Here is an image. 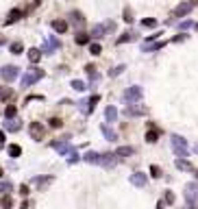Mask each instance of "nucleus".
Listing matches in <instances>:
<instances>
[{
  "label": "nucleus",
  "mask_w": 198,
  "mask_h": 209,
  "mask_svg": "<svg viewBox=\"0 0 198 209\" xmlns=\"http://www.w3.org/2000/svg\"><path fill=\"white\" fill-rule=\"evenodd\" d=\"M15 76H18V70H15L13 65H9V68L2 70V79H4V81H13Z\"/></svg>",
  "instance_id": "6e6552de"
},
{
  "label": "nucleus",
  "mask_w": 198,
  "mask_h": 209,
  "mask_svg": "<svg viewBox=\"0 0 198 209\" xmlns=\"http://www.w3.org/2000/svg\"><path fill=\"white\" fill-rule=\"evenodd\" d=\"M39 57H42V52L37 50V48H33V50H28V59L35 63V61H39Z\"/></svg>",
  "instance_id": "2eb2a0df"
},
{
  "label": "nucleus",
  "mask_w": 198,
  "mask_h": 209,
  "mask_svg": "<svg viewBox=\"0 0 198 209\" xmlns=\"http://www.w3.org/2000/svg\"><path fill=\"white\" fill-rule=\"evenodd\" d=\"M13 116H15V107H13V105H9V107L4 109V118H13Z\"/></svg>",
  "instance_id": "5701e85b"
},
{
  "label": "nucleus",
  "mask_w": 198,
  "mask_h": 209,
  "mask_svg": "<svg viewBox=\"0 0 198 209\" xmlns=\"http://www.w3.org/2000/svg\"><path fill=\"white\" fill-rule=\"evenodd\" d=\"M165 201H168V203H174V194L168 192V194H165Z\"/></svg>",
  "instance_id": "f704fd0d"
},
{
  "label": "nucleus",
  "mask_w": 198,
  "mask_h": 209,
  "mask_svg": "<svg viewBox=\"0 0 198 209\" xmlns=\"http://www.w3.org/2000/svg\"><path fill=\"white\" fill-rule=\"evenodd\" d=\"M157 209H163V205H161V203H159V205H157Z\"/></svg>",
  "instance_id": "58836bf2"
},
{
  "label": "nucleus",
  "mask_w": 198,
  "mask_h": 209,
  "mask_svg": "<svg viewBox=\"0 0 198 209\" xmlns=\"http://www.w3.org/2000/svg\"><path fill=\"white\" fill-rule=\"evenodd\" d=\"M11 96V89L9 87H0V100H7Z\"/></svg>",
  "instance_id": "4be33fe9"
},
{
  "label": "nucleus",
  "mask_w": 198,
  "mask_h": 209,
  "mask_svg": "<svg viewBox=\"0 0 198 209\" xmlns=\"http://www.w3.org/2000/svg\"><path fill=\"white\" fill-rule=\"evenodd\" d=\"M194 150H196V153H198V144H196V146H194Z\"/></svg>",
  "instance_id": "ea45409f"
},
{
  "label": "nucleus",
  "mask_w": 198,
  "mask_h": 209,
  "mask_svg": "<svg viewBox=\"0 0 198 209\" xmlns=\"http://www.w3.org/2000/svg\"><path fill=\"white\" fill-rule=\"evenodd\" d=\"M133 153H135V150H133V146H120V148L115 150V155H118V157H131Z\"/></svg>",
  "instance_id": "9d476101"
},
{
  "label": "nucleus",
  "mask_w": 198,
  "mask_h": 209,
  "mask_svg": "<svg viewBox=\"0 0 198 209\" xmlns=\"http://www.w3.org/2000/svg\"><path fill=\"white\" fill-rule=\"evenodd\" d=\"M172 148L179 157H187V142L181 135H172Z\"/></svg>",
  "instance_id": "f03ea898"
},
{
  "label": "nucleus",
  "mask_w": 198,
  "mask_h": 209,
  "mask_svg": "<svg viewBox=\"0 0 198 209\" xmlns=\"http://www.w3.org/2000/svg\"><path fill=\"white\" fill-rule=\"evenodd\" d=\"M190 11H192V2H183V4H179V7L172 11V15H174V18H181V15H187Z\"/></svg>",
  "instance_id": "423d86ee"
},
{
  "label": "nucleus",
  "mask_w": 198,
  "mask_h": 209,
  "mask_svg": "<svg viewBox=\"0 0 198 209\" xmlns=\"http://www.w3.org/2000/svg\"><path fill=\"white\" fill-rule=\"evenodd\" d=\"M11 52H15V55L22 52V44H13V46H11Z\"/></svg>",
  "instance_id": "c756f323"
},
{
  "label": "nucleus",
  "mask_w": 198,
  "mask_h": 209,
  "mask_svg": "<svg viewBox=\"0 0 198 209\" xmlns=\"http://www.w3.org/2000/svg\"><path fill=\"white\" fill-rule=\"evenodd\" d=\"M24 15V11H20V9H15V11H11L9 13V18H7V24H11V22H15V20H20Z\"/></svg>",
  "instance_id": "f8f14e48"
},
{
  "label": "nucleus",
  "mask_w": 198,
  "mask_h": 209,
  "mask_svg": "<svg viewBox=\"0 0 198 209\" xmlns=\"http://www.w3.org/2000/svg\"><path fill=\"white\" fill-rule=\"evenodd\" d=\"M50 181H52L50 176H46V179H39V176H37V179H33V183H35V185H39V187H42V185H48Z\"/></svg>",
  "instance_id": "412c9836"
},
{
  "label": "nucleus",
  "mask_w": 198,
  "mask_h": 209,
  "mask_svg": "<svg viewBox=\"0 0 198 209\" xmlns=\"http://www.w3.org/2000/svg\"><path fill=\"white\" fill-rule=\"evenodd\" d=\"M37 79H42V70H37V68H31L26 74H24V79H22V85L24 87H28V85H33Z\"/></svg>",
  "instance_id": "7ed1b4c3"
},
{
  "label": "nucleus",
  "mask_w": 198,
  "mask_h": 209,
  "mask_svg": "<svg viewBox=\"0 0 198 209\" xmlns=\"http://www.w3.org/2000/svg\"><path fill=\"white\" fill-rule=\"evenodd\" d=\"M131 183H133V185H137V187L146 185V174H142V172H135V174L131 176Z\"/></svg>",
  "instance_id": "1a4fd4ad"
},
{
  "label": "nucleus",
  "mask_w": 198,
  "mask_h": 209,
  "mask_svg": "<svg viewBox=\"0 0 198 209\" xmlns=\"http://www.w3.org/2000/svg\"><path fill=\"white\" fill-rule=\"evenodd\" d=\"M102 133H104V137H107V139H111V142H113V139H118V135H115L111 128H107V126H102Z\"/></svg>",
  "instance_id": "6ab92c4d"
},
{
  "label": "nucleus",
  "mask_w": 198,
  "mask_h": 209,
  "mask_svg": "<svg viewBox=\"0 0 198 209\" xmlns=\"http://www.w3.org/2000/svg\"><path fill=\"white\" fill-rule=\"evenodd\" d=\"M176 168H179V170H192V164L185 161V159H179V161H176Z\"/></svg>",
  "instance_id": "aec40b11"
},
{
  "label": "nucleus",
  "mask_w": 198,
  "mask_h": 209,
  "mask_svg": "<svg viewBox=\"0 0 198 209\" xmlns=\"http://www.w3.org/2000/svg\"><path fill=\"white\" fill-rule=\"evenodd\" d=\"M52 148H54V150H59L61 155H70V161H76V159H79L76 150H74L68 142H52Z\"/></svg>",
  "instance_id": "f257e3e1"
},
{
  "label": "nucleus",
  "mask_w": 198,
  "mask_h": 209,
  "mask_svg": "<svg viewBox=\"0 0 198 209\" xmlns=\"http://www.w3.org/2000/svg\"><path fill=\"white\" fill-rule=\"evenodd\" d=\"M124 98H126L129 102H135V100H140V98H142V87H131V89L124 94Z\"/></svg>",
  "instance_id": "0eeeda50"
},
{
  "label": "nucleus",
  "mask_w": 198,
  "mask_h": 209,
  "mask_svg": "<svg viewBox=\"0 0 198 209\" xmlns=\"http://www.w3.org/2000/svg\"><path fill=\"white\" fill-rule=\"evenodd\" d=\"M185 198H187V203H196L198 201V183H190L185 187Z\"/></svg>",
  "instance_id": "20e7f679"
},
{
  "label": "nucleus",
  "mask_w": 198,
  "mask_h": 209,
  "mask_svg": "<svg viewBox=\"0 0 198 209\" xmlns=\"http://www.w3.org/2000/svg\"><path fill=\"white\" fill-rule=\"evenodd\" d=\"M89 42V37H87V35H83V33H81V35H76V44H87Z\"/></svg>",
  "instance_id": "a878e982"
},
{
  "label": "nucleus",
  "mask_w": 198,
  "mask_h": 209,
  "mask_svg": "<svg viewBox=\"0 0 198 209\" xmlns=\"http://www.w3.org/2000/svg\"><path fill=\"white\" fill-rule=\"evenodd\" d=\"M20 194H22V196H26V194H28V187H26V185H22V187H20Z\"/></svg>",
  "instance_id": "c9c22d12"
},
{
  "label": "nucleus",
  "mask_w": 198,
  "mask_h": 209,
  "mask_svg": "<svg viewBox=\"0 0 198 209\" xmlns=\"http://www.w3.org/2000/svg\"><path fill=\"white\" fill-rule=\"evenodd\" d=\"M52 29H54V31H59V33H63V31L68 29V24H65L63 20H54V22H52Z\"/></svg>",
  "instance_id": "ddd939ff"
},
{
  "label": "nucleus",
  "mask_w": 198,
  "mask_h": 209,
  "mask_svg": "<svg viewBox=\"0 0 198 209\" xmlns=\"http://www.w3.org/2000/svg\"><path fill=\"white\" fill-rule=\"evenodd\" d=\"M89 164H100V159H102V155H96V153H89L87 157H85Z\"/></svg>",
  "instance_id": "f3484780"
},
{
  "label": "nucleus",
  "mask_w": 198,
  "mask_h": 209,
  "mask_svg": "<svg viewBox=\"0 0 198 209\" xmlns=\"http://www.w3.org/2000/svg\"><path fill=\"white\" fill-rule=\"evenodd\" d=\"M89 52L92 55H100V44H92L89 46Z\"/></svg>",
  "instance_id": "bb28decb"
},
{
  "label": "nucleus",
  "mask_w": 198,
  "mask_h": 209,
  "mask_svg": "<svg viewBox=\"0 0 198 209\" xmlns=\"http://www.w3.org/2000/svg\"><path fill=\"white\" fill-rule=\"evenodd\" d=\"M185 209H196V203H187V207Z\"/></svg>",
  "instance_id": "4c0bfd02"
},
{
  "label": "nucleus",
  "mask_w": 198,
  "mask_h": 209,
  "mask_svg": "<svg viewBox=\"0 0 198 209\" xmlns=\"http://www.w3.org/2000/svg\"><path fill=\"white\" fill-rule=\"evenodd\" d=\"M157 137H159V131L157 128H150L148 133H146V139L148 142H157Z\"/></svg>",
  "instance_id": "a211bd4d"
},
{
  "label": "nucleus",
  "mask_w": 198,
  "mask_h": 209,
  "mask_svg": "<svg viewBox=\"0 0 198 209\" xmlns=\"http://www.w3.org/2000/svg\"><path fill=\"white\" fill-rule=\"evenodd\" d=\"M11 187H13V185H11V183H9V181H7V183H2V185H0V190H2V192H11Z\"/></svg>",
  "instance_id": "7c9ffc66"
},
{
  "label": "nucleus",
  "mask_w": 198,
  "mask_h": 209,
  "mask_svg": "<svg viewBox=\"0 0 198 209\" xmlns=\"http://www.w3.org/2000/svg\"><path fill=\"white\" fill-rule=\"evenodd\" d=\"M11 205H13V201H11L9 196H4V198H2V207H4V209H9Z\"/></svg>",
  "instance_id": "c85d7f7f"
},
{
  "label": "nucleus",
  "mask_w": 198,
  "mask_h": 209,
  "mask_svg": "<svg viewBox=\"0 0 198 209\" xmlns=\"http://www.w3.org/2000/svg\"><path fill=\"white\" fill-rule=\"evenodd\" d=\"M104 113H107V120H111V122L118 118V111H115V107H107V111H104Z\"/></svg>",
  "instance_id": "dca6fc26"
},
{
  "label": "nucleus",
  "mask_w": 198,
  "mask_h": 209,
  "mask_svg": "<svg viewBox=\"0 0 198 209\" xmlns=\"http://www.w3.org/2000/svg\"><path fill=\"white\" fill-rule=\"evenodd\" d=\"M0 176H2V168H0Z\"/></svg>",
  "instance_id": "a19ab883"
},
{
  "label": "nucleus",
  "mask_w": 198,
  "mask_h": 209,
  "mask_svg": "<svg viewBox=\"0 0 198 209\" xmlns=\"http://www.w3.org/2000/svg\"><path fill=\"white\" fill-rule=\"evenodd\" d=\"M126 39H131V33H124V35H122V37L118 39V44H124Z\"/></svg>",
  "instance_id": "473e14b6"
},
{
  "label": "nucleus",
  "mask_w": 198,
  "mask_h": 209,
  "mask_svg": "<svg viewBox=\"0 0 198 209\" xmlns=\"http://www.w3.org/2000/svg\"><path fill=\"white\" fill-rule=\"evenodd\" d=\"M144 26L152 29V26H157V22H155V20H144Z\"/></svg>",
  "instance_id": "72a5a7b5"
},
{
  "label": "nucleus",
  "mask_w": 198,
  "mask_h": 209,
  "mask_svg": "<svg viewBox=\"0 0 198 209\" xmlns=\"http://www.w3.org/2000/svg\"><path fill=\"white\" fill-rule=\"evenodd\" d=\"M50 126H52V128L61 126V120H59V118H52V120H50Z\"/></svg>",
  "instance_id": "2f4dec72"
},
{
  "label": "nucleus",
  "mask_w": 198,
  "mask_h": 209,
  "mask_svg": "<svg viewBox=\"0 0 198 209\" xmlns=\"http://www.w3.org/2000/svg\"><path fill=\"white\" fill-rule=\"evenodd\" d=\"M124 113H126V116H144L146 109H144V107H126Z\"/></svg>",
  "instance_id": "9b49d317"
},
{
  "label": "nucleus",
  "mask_w": 198,
  "mask_h": 209,
  "mask_svg": "<svg viewBox=\"0 0 198 209\" xmlns=\"http://www.w3.org/2000/svg\"><path fill=\"white\" fill-rule=\"evenodd\" d=\"M9 155H11V157H20V155H22V148H20L18 144H11V146H9Z\"/></svg>",
  "instance_id": "4468645a"
},
{
  "label": "nucleus",
  "mask_w": 198,
  "mask_h": 209,
  "mask_svg": "<svg viewBox=\"0 0 198 209\" xmlns=\"http://www.w3.org/2000/svg\"><path fill=\"white\" fill-rule=\"evenodd\" d=\"M72 87H74V89H79V91H83V89H85V83H83V81H74Z\"/></svg>",
  "instance_id": "cd10ccee"
},
{
  "label": "nucleus",
  "mask_w": 198,
  "mask_h": 209,
  "mask_svg": "<svg viewBox=\"0 0 198 209\" xmlns=\"http://www.w3.org/2000/svg\"><path fill=\"white\" fill-rule=\"evenodd\" d=\"M150 174H152L155 179H157V176H161V168H159V166H150Z\"/></svg>",
  "instance_id": "393cba45"
},
{
  "label": "nucleus",
  "mask_w": 198,
  "mask_h": 209,
  "mask_svg": "<svg viewBox=\"0 0 198 209\" xmlns=\"http://www.w3.org/2000/svg\"><path fill=\"white\" fill-rule=\"evenodd\" d=\"M7 128H9V131H18V128H20V122H18V120H11V122H7Z\"/></svg>",
  "instance_id": "b1692460"
},
{
  "label": "nucleus",
  "mask_w": 198,
  "mask_h": 209,
  "mask_svg": "<svg viewBox=\"0 0 198 209\" xmlns=\"http://www.w3.org/2000/svg\"><path fill=\"white\" fill-rule=\"evenodd\" d=\"M28 133H31V137H33V139H42V137H44V126L39 124V122H31Z\"/></svg>",
  "instance_id": "39448f33"
},
{
  "label": "nucleus",
  "mask_w": 198,
  "mask_h": 209,
  "mask_svg": "<svg viewBox=\"0 0 198 209\" xmlns=\"http://www.w3.org/2000/svg\"><path fill=\"white\" fill-rule=\"evenodd\" d=\"M124 20H126V22H131V20H133V18H131V11H124Z\"/></svg>",
  "instance_id": "e433bc0d"
}]
</instances>
